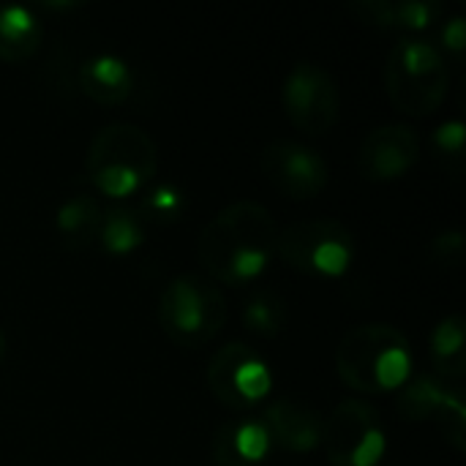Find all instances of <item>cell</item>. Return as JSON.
Masks as SVG:
<instances>
[{
  "mask_svg": "<svg viewBox=\"0 0 466 466\" xmlns=\"http://www.w3.org/2000/svg\"><path fill=\"white\" fill-rule=\"evenodd\" d=\"M276 221L259 202L240 199L221 208L199 235V262L218 284L243 287L259 279L276 254Z\"/></svg>",
  "mask_w": 466,
  "mask_h": 466,
  "instance_id": "1",
  "label": "cell"
},
{
  "mask_svg": "<svg viewBox=\"0 0 466 466\" xmlns=\"http://www.w3.org/2000/svg\"><path fill=\"white\" fill-rule=\"evenodd\" d=\"M412 344L388 322H366L344 333L336 371L358 393H393L412 377Z\"/></svg>",
  "mask_w": 466,
  "mask_h": 466,
  "instance_id": "2",
  "label": "cell"
},
{
  "mask_svg": "<svg viewBox=\"0 0 466 466\" xmlns=\"http://www.w3.org/2000/svg\"><path fill=\"white\" fill-rule=\"evenodd\" d=\"M158 169V150L150 134L134 123L104 126L85 158V172L98 194L123 199L142 191Z\"/></svg>",
  "mask_w": 466,
  "mask_h": 466,
  "instance_id": "3",
  "label": "cell"
},
{
  "mask_svg": "<svg viewBox=\"0 0 466 466\" xmlns=\"http://www.w3.org/2000/svg\"><path fill=\"white\" fill-rule=\"evenodd\" d=\"M448 85V63L437 44L420 35H404L390 49L385 63V90L396 109L429 117L442 106Z\"/></svg>",
  "mask_w": 466,
  "mask_h": 466,
  "instance_id": "4",
  "label": "cell"
},
{
  "mask_svg": "<svg viewBox=\"0 0 466 466\" xmlns=\"http://www.w3.org/2000/svg\"><path fill=\"white\" fill-rule=\"evenodd\" d=\"M158 322L167 339L177 347H202L221 333L227 322V300L210 279L180 273L161 289Z\"/></svg>",
  "mask_w": 466,
  "mask_h": 466,
  "instance_id": "5",
  "label": "cell"
},
{
  "mask_svg": "<svg viewBox=\"0 0 466 466\" xmlns=\"http://www.w3.org/2000/svg\"><path fill=\"white\" fill-rule=\"evenodd\" d=\"M276 251L289 268L306 276L339 279L352 268L358 246L341 221L309 218L281 229L276 238Z\"/></svg>",
  "mask_w": 466,
  "mask_h": 466,
  "instance_id": "6",
  "label": "cell"
},
{
  "mask_svg": "<svg viewBox=\"0 0 466 466\" xmlns=\"http://www.w3.org/2000/svg\"><path fill=\"white\" fill-rule=\"evenodd\" d=\"M333 466H380L388 451V434L380 412L360 401H341L328 420H322L319 442Z\"/></svg>",
  "mask_w": 466,
  "mask_h": 466,
  "instance_id": "7",
  "label": "cell"
},
{
  "mask_svg": "<svg viewBox=\"0 0 466 466\" xmlns=\"http://www.w3.org/2000/svg\"><path fill=\"white\" fill-rule=\"evenodd\" d=\"M210 393L235 412H248L273 390V371L268 360L243 341L218 347L205 371Z\"/></svg>",
  "mask_w": 466,
  "mask_h": 466,
  "instance_id": "8",
  "label": "cell"
},
{
  "mask_svg": "<svg viewBox=\"0 0 466 466\" xmlns=\"http://www.w3.org/2000/svg\"><path fill=\"white\" fill-rule=\"evenodd\" d=\"M281 106L295 128L306 134H328L339 123V85L328 68L300 60L281 82Z\"/></svg>",
  "mask_w": 466,
  "mask_h": 466,
  "instance_id": "9",
  "label": "cell"
},
{
  "mask_svg": "<svg viewBox=\"0 0 466 466\" xmlns=\"http://www.w3.org/2000/svg\"><path fill=\"white\" fill-rule=\"evenodd\" d=\"M399 412L412 423H434L445 440L456 448H466V404L461 390L451 388L440 377H410L399 388Z\"/></svg>",
  "mask_w": 466,
  "mask_h": 466,
  "instance_id": "10",
  "label": "cell"
},
{
  "mask_svg": "<svg viewBox=\"0 0 466 466\" xmlns=\"http://www.w3.org/2000/svg\"><path fill=\"white\" fill-rule=\"evenodd\" d=\"M262 172L289 199H314L330 177L328 161L295 139H273L262 150Z\"/></svg>",
  "mask_w": 466,
  "mask_h": 466,
  "instance_id": "11",
  "label": "cell"
},
{
  "mask_svg": "<svg viewBox=\"0 0 466 466\" xmlns=\"http://www.w3.org/2000/svg\"><path fill=\"white\" fill-rule=\"evenodd\" d=\"M420 158V137L407 123H385L371 128L358 147V172L371 183L404 177Z\"/></svg>",
  "mask_w": 466,
  "mask_h": 466,
  "instance_id": "12",
  "label": "cell"
},
{
  "mask_svg": "<svg viewBox=\"0 0 466 466\" xmlns=\"http://www.w3.org/2000/svg\"><path fill=\"white\" fill-rule=\"evenodd\" d=\"M270 448L273 442L259 415H240L221 423L210 442L216 466H259L265 464Z\"/></svg>",
  "mask_w": 466,
  "mask_h": 466,
  "instance_id": "13",
  "label": "cell"
},
{
  "mask_svg": "<svg viewBox=\"0 0 466 466\" xmlns=\"http://www.w3.org/2000/svg\"><path fill=\"white\" fill-rule=\"evenodd\" d=\"M270 442L287 453H311L322 442V418L317 410L292 401L276 399L262 415Z\"/></svg>",
  "mask_w": 466,
  "mask_h": 466,
  "instance_id": "14",
  "label": "cell"
},
{
  "mask_svg": "<svg viewBox=\"0 0 466 466\" xmlns=\"http://www.w3.org/2000/svg\"><path fill=\"white\" fill-rule=\"evenodd\" d=\"M79 87L90 101L115 106L134 93V71L120 55L98 52L79 66Z\"/></svg>",
  "mask_w": 466,
  "mask_h": 466,
  "instance_id": "15",
  "label": "cell"
},
{
  "mask_svg": "<svg viewBox=\"0 0 466 466\" xmlns=\"http://www.w3.org/2000/svg\"><path fill=\"white\" fill-rule=\"evenodd\" d=\"M352 14L360 16L366 25L420 33L437 22L442 5L434 0H358L352 3Z\"/></svg>",
  "mask_w": 466,
  "mask_h": 466,
  "instance_id": "16",
  "label": "cell"
},
{
  "mask_svg": "<svg viewBox=\"0 0 466 466\" xmlns=\"http://www.w3.org/2000/svg\"><path fill=\"white\" fill-rule=\"evenodd\" d=\"M44 38L41 19L27 5H0V60L22 63L30 60Z\"/></svg>",
  "mask_w": 466,
  "mask_h": 466,
  "instance_id": "17",
  "label": "cell"
},
{
  "mask_svg": "<svg viewBox=\"0 0 466 466\" xmlns=\"http://www.w3.org/2000/svg\"><path fill=\"white\" fill-rule=\"evenodd\" d=\"M101 218H104V208L93 197L76 194L57 208L55 229L68 248H85L90 243H98Z\"/></svg>",
  "mask_w": 466,
  "mask_h": 466,
  "instance_id": "18",
  "label": "cell"
},
{
  "mask_svg": "<svg viewBox=\"0 0 466 466\" xmlns=\"http://www.w3.org/2000/svg\"><path fill=\"white\" fill-rule=\"evenodd\" d=\"M429 358L440 380H459L466 371V322L461 314H448L437 322Z\"/></svg>",
  "mask_w": 466,
  "mask_h": 466,
  "instance_id": "19",
  "label": "cell"
},
{
  "mask_svg": "<svg viewBox=\"0 0 466 466\" xmlns=\"http://www.w3.org/2000/svg\"><path fill=\"white\" fill-rule=\"evenodd\" d=\"M145 240V218L139 216L137 208L128 205H115L104 210L101 229H98V243L106 254L126 257L137 251Z\"/></svg>",
  "mask_w": 466,
  "mask_h": 466,
  "instance_id": "20",
  "label": "cell"
},
{
  "mask_svg": "<svg viewBox=\"0 0 466 466\" xmlns=\"http://www.w3.org/2000/svg\"><path fill=\"white\" fill-rule=\"evenodd\" d=\"M287 303L273 289L254 292L243 306V325L262 339H276L287 325Z\"/></svg>",
  "mask_w": 466,
  "mask_h": 466,
  "instance_id": "21",
  "label": "cell"
},
{
  "mask_svg": "<svg viewBox=\"0 0 466 466\" xmlns=\"http://www.w3.org/2000/svg\"><path fill=\"white\" fill-rule=\"evenodd\" d=\"M186 210V194L175 186V183H161L156 188H150L142 199L139 216L145 221H175L180 218V213Z\"/></svg>",
  "mask_w": 466,
  "mask_h": 466,
  "instance_id": "22",
  "label": "cell"
},
{
  "mask_svg": "<svg viewBox=\"0 0 466 466\" xmlns=\"http://www.w3.org/2000/svg\"><path fill=\"white\" fill-rule=\"evenodd\" d=\"M464 142H466V128L459 117L445 120L437 131H434V147L445 161H464Z\"/></svg>",
  "mask_w": 466,
  "mask_h": 466,
  "instance_id": "23",
  "label": "cell"
},
{
  "mask_svg": "<svg viewBox=\"0 0 466 466\" xmlns=\"http://www.w3.org/2000/svg\"><path fill=\"white\" fill-rule=\"evenodd\" d=\"M431 254L442 265H459L464 257V232L461 229H445L431 240Z\"/></svg>",
  "mask_w": 466,
  "mask_h": 466,
  "instance_id": "24",
  "label": "cell"
},
{
  "mask_svg": "<svg viewBox=\"0 0 466 466\" xmlns=\"http://www.w3.org/2000/svg\"><path fill=\"white\" fill-rule=\"evenodd\" d=\"M440 41H442V49H445V52H451L456 60H461V55H464L466 49V22L461 14L451 16V19L442 25ZM442 49H440V52H442Z\"/></svg>",
  "mask_w": 466,
  "mask_h": 466,
  "instance_id": "25",
  "label": "cell"
},
{
  "mask_svg": "<svg viewBox=\"0 0 466 466\" xmlns=\"http://www.w3.org/2000/svg\"><path fill=\"white\" fill-rule=\"evenodd\" d=\"M5 355H8V341H5V333L0 330V363L5 360Z\"/></svg>",
  "mask_w": 466,
  "mask_h": 466,
  "instance_id": "26",
  "label": "cell"
}]
</instances>
